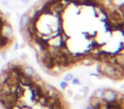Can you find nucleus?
Returning <instances> with one entry per match:
<instances>
[{
  "label": "nucleus",
  "mask_w": 124,
  "mask_h": 109,
  "mask_svg": "<svg viewBox=\"0 0 124 109\" xmlns=\"http://www.w3.org/2000/svg\"><path fill=\"white\" fill-rule=\"evenodd\" d=\"M123 67L114 66L108 61L100 62V73L103 77L114 80H120L123 78Z\"/></svg>",
  "instance_id": "f257e3e1"
},
{
  "label": "nucleus",
  "mask_w": 124,
  "mask_h": 109,
  "mask_svg": "<svg viewBox=\"0 0 124 109\" xmlns=\"http://www.w3.org/2000/svg\"><path fill=\"white\" fill-rule=\"evenodd\" d=\"M119 101V93L111 89H105V95L102 101L115 102Z\"/></svg>",
  "instance_id": "f03ea898"
},
{
  "label": "nucleus",
  "mask_w": 124,
  "mask_h": 109,
  "mask_svg": "<svg viewBox=\"0 0 124 109\" xmlns=\"http://www.w3.org/2000/svg\"><path fill=\"white\" fill-rule=\"evenodd\" d=\"M1 35L6 37L8 38H10V39H13V36H14V30H13V27L10 24H9L8 21H5L4 23V25L1 27Z\"/></svg>",
  "instance_id": "7ed1b4c3"
},
{
  "label": "nucleus",
  "mask_w": 124,
  "mask_h": 109,
  "mask_svg": "<svg viewBox=\"0 0 124 109\" xmlns=\"http://www.w3.org/2000/svg\"><path fill=\"white\" fill-rule=\"evenodd\" d=\"M30 21H31V16H30L29 13L26 12L24 13L20 18V28L21 30H24L27 27L28 24H29Z\"/></svg>",
  "instance_id": "20e7f679"
},
{
  "label": "nucleus",
  "mask_w": 124,
  "mask_h": 109,
  "mask_svg": "<svg viewBox=\"0 0 124 109\" xmlns=\"http://www.w3.org/2000/svg\"><path fill=\"white\" fill-rule=\"evenodd\" d=\"M22 72H23V75L27 78H31L33 76V74L35 73V70L34 68L31 66H29V65H26V66L22 67Z\"/></svg>",
  "instance_id": "39448f33"
},
{
  "label": "nucleus",
  "mask_w": 124,
  "mask_h": 109,
  "mask_svg": "<svg viewBox=\"0 0 124 109\" xmlns=\"http://www.w3.org/2000/svg\"><path fill=\"white\" fill-rule=\"evenodd\" d=\"M104 95H105V89L100 88V89H97V90H95L93 96L94 97V99H96V100L101 101H102L104 99Z\"/></svg>",
  "instance_id": "423d86ee"
},
{
  "label": "nucleus",
  "mask_w": 124,
  "mask_h": 109,
  "mask_svg": "<svg viewBox=\"0 0 124 109\" xmlns=\"http://www.w3.org/2000/svg\"><path fill=\"white\" fill-rule=\"evenodd\" d=\"M32 80L34 82H36V83H38V82H40V81H42L43 80V78H42V77L40 76L38 73H37L36 72H35V73L33 74V76H32Z\"/></svg>",
  "instance_id": "0eeeda50"
},
{
  "label": "nucleus",
  "mask_w": 124,
  "mask_h": 109,
  "mask_svg": "<svg viewBox=\"0 0 124 109\" xmlns=\"http://www.w3.org/2000/svg\"><path fill=\"white\" fill-rule=\"evenodd\" d=\"M103 2H104V5L106 8H109V7H110V6L114 5L113 0H103Z\"/></svg>",
  "instance_id": "6e6552de"
},
{
  "label": "nucleus",
  "mask_w": 124,
  "mask_h": 109,
  "mask_svg": "<svg viewBox=\"0 0 124 109\" xmlns=\"http://www.w3.org/2000/svg\"><path fill=\"white\" fill-rule=\"evenodd\" d=\"M68 86H69V84H68V82L65 81V80H63V81H61L60 83V87L61 90H66V89L68 88Z\"/></svg>",
  "instance_id": "1a4fd4ad"
},
{
  "label": "nucleus",
  "mask_w": 124,
  "mask_h": 109,
  "mask_svg": "<svg viewBox=\"0 0 124 109\" xmlns=\"http://www.w3.org/2000/svg\"><path fill=\"white\" fill-rule=\"evenodd\" d=\"M73 78V74L72 73H67L64 76V80L66 82H69L71 81V79Z\"/></svg>",
  "instance_id": "9d476101"
},
{
  "label": "nucleus",
  "mask_w": 124,
  "mask_h": 109,
  "mask_svg": "<svg viewBox=\"0 0 124 109\" xmlns=\"http://www.w3.org/2000/svg\"><path fill=\"white\" fill-rule=\"evenodd\" d=\"M71 83H72L73 85H81V82H80V79L78 78H74L71 79Z\"/></svg>",
  "instance_id": "9b49d317"
},
{
  "label": "nucleus",
  "mask_w": 124,
  "mask_h": 109,
  "mask_svg": "<svg viewBox=\"0 0 124 109\" xmlns=\"http://www.w3.org/2000/svg\"><path fill=\"white\" fill-rule=\"evenodd\" d=\"M1 57H2V59L4 60V61L7 60V53H6V51L2 52V54H1Z\"/></svg>",
  "instance_id": "f8f14e48"
},
{
  "label": "nucleus",
  "mask_w": 124,
  "mask_h": 109,
  "mask_svg": "<svg viewBox=\"0 0 124 109\" xmlns=\"http://www.w3.org/2000/svg\"><path fill=\"white\" fill-rule=\"evenodd\" d=\"M83 98L82 96H79V95L78 94H77V95H74V100L75 101H77V100H81V99Z\"/></svg>",
  "instance_id": "ddd939ff"
},
{
  "label": "nucleus",
  "mask_w": 124,
  "mask_h": 109,
  "mask_svg": "<svg viewBox=\"0 0 124 109\" xmlns=\"http://www.w3.org/2000/svg\"><path fill=\"white\" fill-rule=\"evenodd\" d=\"M85 109H95V108L93 107V106L92 105V104H90V103H89L88 106H87L86 107H85Z\"/></svg>",
  "instance_id": "4468645a"
},
{
  "label": "nucleus",
  "mask_w": 124,
  "mask_h": 109,
  "mask_svg": "<svg viewBox=\"0 0 124 109\" xmlns=\"http://www.w3.org/2000/svg\"><path fill=\"white\" fill-rule=\"evenodd\" d=\"M19 48H20V46H19V43H18L17 42H16V43H15V48H14V50H17Z\"/></svg>",
  "instance_id": "2eb2a0df"
},
{
  "label": "nucleus",
  "mask_w": 124,
  "mask_h": 109,
  "mask_svg": "<svg viewBox=\"0 0 124 109\" xmlns=\"http://www.w3.org/2000/svg\"><path fill=\"white\" fill-rule=\"evenodd\" d=\"M67 94L69 95H73V91L71 90V89H68V90H67Z\"/></svg>",
  "instance_id": "dca6fc26"
},
{
  "label": "nucleus",
  "mask_w": 124,
  "mask_h": 109,
  "mask_svg": "<svg viewBox=\"0 0 124 109\" xmlns=\"http://www.w3.org/2000/svg\"><path fill=\"white\" fill-rule=\"evenodd\" d=\"M30 1H31V0H21V2L22 3V4H28Z\"/></svg>",
  "instance_id": "f3484780"
},
{
  "label": "nucleus",
  "mask_w": 124,
  "mask_h": 109,
  "mask_svg": "<svg viewBox=\"0 0 124 109\" xmlns=\"http://www.w3.org/2000/svg\"><path fill=\"white\" fill-rule=\"evenodd\" d=\"M4 16V15H3V13H2V11L0 10V16Z\"/></svg>",
  "instance_id": "a211bd4d"
},
{
  "label": "nucleus",
  "mask_w": 124,
  "mask_h": 109,
  "mask_svg": "<svg viewBox=\"0 0 124 109\" xmlns=\"http://www.w3.org/2000/svg\"><path fill=\"white\" fill-rule=\"evenodd\" d=\"M97 1H98V0H97ZM101 1H103V0H101Z\"/></svg>",
  "instance_id": "6ab92c4d"
}]
</instances>
